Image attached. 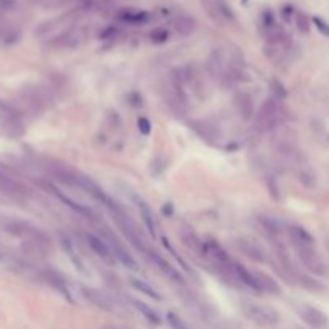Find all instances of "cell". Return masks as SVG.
Instances as JSON below:
<instances>
[{
	"label": "cell",
	"instance_id": "1",
	"mask_svg": "<svg viewBox=\"0 0 329 329\" xmlns=\"http://www.w3.org/2000/svg\"><path fill=\"white\" fill-rule=\"evenodd\" d=\"M241 310H243V313L248 320H251L252 323L260 325V326H273L279 321L278 311L267 305H260V304H254V302H243L241 304Z\"/></svg>",
	"mask_w": 329,
	"mask_h": 329
},
{
	"label": "cell",
	"instance_id": "2",
	"mask_svg": "<svg viewBox=\"0 0 329 329\" xmlns=\"http://www.w3.org/2000/svg\"><path fill=\"white\" fill-rule=\"evenodd\" d=\"M295 251H297V255L300 262H302V265L310 273H313V275H318V276L328 275V265L325 263V260L318 255L315 248H295Z\"/></svg>",
	"mask_w": 329,
	"mask_h": 329
},
{
	"label": "cell",
	"instance_id": "3",
	"mask_svg": "<svg viewBox=\"0 0 329 329\" xmlns=\"http://www.w3.org/2000/svg\"><path fill=\"white\" fill-rule=\"evenodd\" d=\"M255 120H257V125L262 129V130H268V129H273L275 125L279 122V106L275 100H265V103L262 105V108L259 109V113H257L255 116Z\"/></svg>",
	"mask_w": 329,
	"mask_h": 329
},
{
	"label": "cell",
	"instance_id": "4",
	"mask_svg": "<svg viewBox=\"0 0 329 329\" xmlns=\"http://www.w3.org/2000/svg\"><path fill=\"white\" fill-rule=\"evenodd\" d=\"M85 241H87V244H89V248L95 252L103 262H106L108 265H114V263L117 262L106 239L97 236V234H93V233H85Z\"/></svg>",
	"mask_w": 329,
	"mask_h": 329
},
{
	"label": "cell",
	"instance_id": "5",
	"mask_svg": "<svg viewBox=\"0 0 329 329\" xmlns=\"http://www.w3.org/2000/svg\"><path fill=\"white\" fill-rule=\"evenodd\" d=\"M297 313L307 323V325L311 326V328H316V329L326 328L328 323H329L328 316L323 313L321 310H318V309H315V307H311V305H299L297 307Z\"/></svg>",
	"mask_w": 329,
	"mask_h": 329
},
{
	"label": "cell",
	"instance_id": "6",
	"mask_svg": "<svg viewBox=\"0 0 329 329\" xmlns=\"http://www.w3.org/2000/svg\"><path fill=\"white\" fill-rule=\"evenodd\" d=\"M148 259H150L155 265L161 270L164 275H166L169 279H172V281H175V283H183L185 279H183V276L180 275V271L175 268L174 265H171L164 257L159 254V252H156V251H153V249H148L146 251V254H145Z\"/></svg>",
	"mask_w": 329,
	"mask_h": 329
},
{
	"label": "cell",
	"instance_id": "7",
	"mask_svg": "<svg viewBox=\"0 0 329 329\" xmlns=\"http://www.w3.org/2000/svg\"><path fill=\"white\" fill-rule=\"evenodd\" d=\"M84 297L89 300L92 305L98 307V309L105 310V311H117V305L116 302L109 297L108 294L101 292L98 289H92V288H84Z\"/></svg>",
	"mask_w": 329,
	"mask_h": 329
},
{
	"label": "cell",
	"instance_id": "8",
	"mask_svg": "<svg viewBox=\"0 0 329 329\" xmlns=\"http://www.w3.org/2000/svg\"><path fill=\"white\" fill-rule=\"evenodd\" d=\"M202 7L206 8L207 15H209L213 21H218V23H227V21L233 18L232 10H230L222 0H202Z\"/></svg>",
	"mask_w": 329,
	"mask_h": 329
},
{
	"label": "cell",
	"instance_id": "9",
	"mask_svg": "<svg viewBox=\"0 0 329 329\" xmlns=\"http://www.w3.org/2000/svg\"><path fill=\"white\" fill-rule=\"evenodd\" d=\"M288 234L294 243V248H315V238L300 225H289Z\"/></svg>",
	"mask_w": 329,
	"mask_h": 329
},
{
	"label": "cell",
	"instance_id": "10",
	"mask_svg": "<svg viewBox=\"0 0 329 329\" xmlns=\"http://www.w3.org/2000/svg\"><path fill=\"white\" fill-rule=\"evenodd\" d=\"M106 241H108L109 248H111L113 254H114V257H116V260H117V262L122 263L124 267L130 268V270H138V265H136L135 259H134V257H132V255L129 254L127 249H125L124 246L120 244L116 238H111V236H109Z\"/></svg>",
	"mask_w": 329,
	"mask_h": 329
},
{
	"label": "cell",
	"instance_id": "11",
	"mask_svg": "<svg viewBox=\"0 0 329 329\" xmlns=\"http://www.w3.org/2000/svg\"><path fill=\"white\" fill-rule=\"evenodd\" d=\"M238 249L243 252V254L248 257V259L254 260V262H265L267 260V255H265V251H263L262 248L257 243H254V241H249V239H239L238 243Z\"/></svg>",
	"mask_w": 329,
	"mask_h": 329
},
{
	"label": "cell",
	"instance_id": "12",
	"mask_svg": "<svg viewBox=\"0 0 329 329\" xmlns=\"http://www.w3.org/2000/svg\"><path fill=\"white\" fill-rule=\"evenodd\" d=\"M0 191L8 196H13V197H21V196L27 194V190L23 185L13 178L7 177L3 172H0Z\"/></svg>",
	"mask_w": 329,
	"mask_h": 329
},
{
	"label": "cell",
	"instance_id": "13",
	"mask_svg": "<svg viewBox=\"0 0 329 329\" xmlns=\"http://www.w3.org/2000/svg\"><path fill=\"white\" fill-rule=\"evenodd\" d=\"M117 18L124 23H130V24H143L150 18V15L146 12H141V10H134V8H124L117 13Z\"/></svg>",
	"mask_w": 329,
	"mask_h": 329
},
{
	"label": "cell",
	"instance_id": "14",
	"mask_svg": "<svg viewBox=\"0 0 329 329\" xmlns=\"http://www.w3.org/2000/svg\"><path fill=\"white\" fill-rule=\"evenodd\" d=\"M234 108H236L238 114L243 119H249L254 114V106H252V100L248 93H238L234 97Z\"/></svg>",
	"mask_w": 329,
	"mask_h": 329
},
{
	"label": "cell",
	"instance_id": "15",
	"mask_svg": "<svg viewBox=\"0 0 329 329\" xmlns=\"http://www.w3.org/2000/svg\"><path fill=\"white\" fill-rule=\"evenodd\" d=\"M255 278H257V284H259L260 292H268V294H279L281 292L279 284L271 276L265 275V273L255 271Z\"/></svg>",
	"mask_w": 329,
	"mask_h": 329
},
{
	"label": "cell",
	"instance_id": "16",
	"mask_svg": "<svg viewBox=\"0 0 329 329\" xmlns=\"http://www.w3.org/2000/svg\"><path fill=\"white\" fill-rule=\"evenodd\" d=\"M180 236H182V243L190 251H193L197 255L204 257V241H201L193 232H182Z\"/></svg>",
	"mask_w": 329,
	"mask_h": 329
},
{
	"label": "cell",
	"instance_id": "17",
	"mask_svg": "<svg viewBox=\"0 0 329 329\" xmlns=\"http://www.w3.org/2000/svg\"><path fill=\"white\" fill-rule=\"evenodd\" d=\"M50 188L53 190V193L57 194L59 199H61L64 204H68L71 209H74L77 213H82V215H85V217H89V218H93V212L89 209V207H85L84 204H79V202H76L74 199H71V197H68L66 194H63L61 191H59L58 188H55V186H50Z\"/></svg>",
	"mask_w": 329,
	"mask_h": 329
},
{
	"label": "cell",
	"instance_id": "18",
	"mask_svg": "<svg viewBox=\"0 0 329 329\" xmlns=\"http://www.w3.org/2000/svg\"><path fill=\"white\" fill-rule=\"evenodd\" d=\"M174 29L180 36H190L196 29V21L190 18V16H178V18L174 19Z\"/></svg>",
	"mask_w": 329,
	"mask_h": 329
},
{
	"label": "cell",
	"instance_id": "19",
	"mask_svg": "<svg viewBox=\"0 0 329 329\" xmlns=\"http://www.w3.org/2000/svg\"><path fill=\"white\" fill-rule=\"evenodd\" d=\"M130 286L138 290V292L148 295V297H153V299H156V300H161L162 299L161 294H159L157 290L153 288L150 283H146V281H143V279H140V278H130Z\"/></svg>",
	"mask_w": 329,
	"mask_h": 329
},
{
	"label": "cell",
	"instance_id": "20",
	"mask_svg": "<svg viewBox=\"0 0 329 329\" xmlns=\"http://www.w3.org/2000/svg\"><path fill=\"white\" fill-rule=\"evenodd\" d=\"M138 211H140V215L143 218V222L146 225V228L150 230V233L155 236V232H156V222H155V213H153L151 207L146 204L143 201H138Z\"/></svg>",
	"mask_w": 329,
	"mask_h": 329
},
{
	"label": "cell",
	"instance_id": "21",
	"mask_svg": "<svg viewBox=\"0 0 329 329\" xmlns=\"http://www.w3.org/2000/svg\"><path fill=\"white\" fill-rule=\"evenodd\" d=\"M132 304H134L135 309L138 310L148 321L153 323V325H159V323H161V316H159L157 311L153 310L150 305H146L145 302H141V300H135V299H132Z\"/></svg>",
	"mask_w": 329,
	"mask_h": 329
},
{
	"label": "cell",
	"instance_id": "22",
	"mask_svg": "<svg viewBox=\"0 0 329 329\" xmlns=\"http://www.w3.org/2000/svg\"><path fill=\"white\" fill-rule=\"evenodd\" d=\"M61 246L64 248V251H66V254L69 255V259H71V262L74 263L76 265V268H77V270L80 271V273H85V270H84V263H82V260L79 259L77 257V254H76V251H74V244L71 243V241L68 239V236H61Z\"/></svg>",
	"mask_w": 329,
	"mask_h": 329
},
{
	"label": "cell",
	"instance_id": "23",
	"mask_svg": "<svg viewBox=\"0 0 329 329\" xmlns=\"http://www.w3.org/2000/svg\"><path fill=\"white\" fill-rule=\"evenodd\" d=\"M260 223H262V227L265 228L268 233H271V234H279L283 232V228H284V223L279 220V218L270 217V215L260 217Z\"/></svg>",
	"mask_w": 329,
	"mask_h": 329
},
{
	"label": "cell",
	"instance_id": "24",
	"mask_svg": "<svg viewBox=\"0 0 329 329\" xmlns=\"http://www.w3.org/2000/svg\"><path fill=\"white\" fill-rule=\"evenodd\" d=\"M167 323L171 325L172 329H194L190 323H186L182 316H178L174 311H169L167 313Z\"/></svg>",
	"mask_w": 329,
	"mask_h": 329
},
{
	"label": "cell",
	"instance_id": "25",
	"mask_svg": "<svg viewBox=\"0 0 329 329\" xmlns=\"http://www.w3.org/2000/svg\"><path fill=\"white\" fill-rule=\"evenodd\" d=\"M294 23L300 34H307V32L310 31V19H309V16L302 12H297L294 15Z\"/></svg>",
	"mask_w": 329,
	"mask_h": 329
},
{
	"label": "cell",
	"instance_id": "26",
	"mask_svg": "<svg viewBox=\"0 0 329 329\" xmlns=\"http://www.w3.org/2000/svg\"><path fill=\"white\" fill-rule=\"evenodd\" d=\"M299 180L307 186V188H313V186H315V175L311 172H309V171L300 172L299 174Z\"/></svg>",
	"mask_w": 329,
	"mask_h": 329
},
{
	"label": "cell",
	"instance_id": "27",
	"mask_svg": "<svg viewBox=\"0 0 329 329\" xmlns=\"http://www.w3.org/2000/svg\"><path fill=\"white\" fill-rule=\"evenodd\" d=\"M169 39V32L166 29H156L151 32V40L155 43H164Z\"/></svg>",
	"mask_w": 329,
	"mask_h": 329
},
{
	"label": "cell",
	"instance_id": "28",
	"mask_svg": "<svg viewBox=\"0 0 329 329\" xmlns=\"http://www.w3.org/2000/svg\"><path fill=\"white\" fill-rule=\"evenodd\" d=\"M138 127H140V130H141V134H145V135H148L150 134V122L145 119V117H141L140 120H138Z\"/></svg>",
	"mask_w": 329,
	"mask_h": 329
},
{
	"label": "cell",
	"instance_id": "29",
	"mask_svg": "<svg viewBox=\"0 0 329 329\" xmlns=\"http://www.w3.org/2000/svg\"><path fill=\"white\" fill-rule=\"evenodd\" d=\"M315 23L318 24V27H321V29H323V32H325V34H328V36H329V27H328V26H325V23H323L321 19L315 18Z\"/></svg>",
	"mask_w": 329,
	"mask_h": 329
},
{
	"label": "cell",
	"instance_id": "30",
	"mask_svg": "<svg viewBox=\"0 0 329 329\" xmlns=\"http://www.w3.org/2000/svg\"><path fill=\"white\" fill-rule=\"evenodd\" d=\"M100 329H116V328H111V326H105V328H100Z\"/></svg>",
	"mask_w": 329,
	"mask_h": 329
}]
</instances>
